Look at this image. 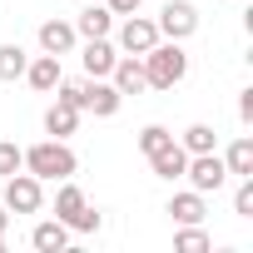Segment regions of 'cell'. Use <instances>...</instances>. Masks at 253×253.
<instances>
[{"label": "cell", "mask_w": 253, "mask_h": 253, "mask_svg": "<svg viewBox=\"0 0 253 253\" xmlns=\"http://www.w3.org/2000/svg\"><path fill=\"white\" fill-rule=\"evenodd\" d=\"M25 159H20V169L25 174H35L40 184H60V179H75V169H80V159H75V149L65 144V139H40V144H30V149H20Z\"/></svg>", "instance_id": "1"}, {"label": "cell", "mask_w": 253, "mask_h": 253, "mask_svg": "<svg viewBox=\"0 0 253 253\" xmlns=\"http://www.w3.org/2000/svg\"><path fill=\"white\" fill-rule=\"evenodd\" d=\"M139 65H144V84H149V89H174V84L189 75L184 40H159L154 50L139 55Z\"/></svg>", "instance_id": "2"}, {"label": "cell", "mask_w": 253, "mask_h": 253, "mask_svg": "<svg viewBox=\"0 0 253 253\" xmlns=\"http://www.w3.org/2000/svg\"><path fill=\"white\" fill-rule=\"evenodd\" d=\"M109 35H114V50H119V55H144V50H154V45L164 40L159 25H154L149 15H139V10H134V15H119V25H114Z\"/></svg>", "instance_id": "3"}, {"label": "cell", "mask_w": 253, "mask_h": 253, "mask_svg": "<svg viewBox=\"0 0 253 253\" xmlns=\"http://www.w3.org/2000/svg\"><path fill=\"white\" fill-rule=\"evenodd\" d=\"M0 204L10 209V218H15V213H40V209H45V184H40L35 174L15 169V174L5 179V194H0Z\"/></svg>", "instance_id": "4"}, {"label": "cell", "mask_w": 253, "mask_h": 253, "mask_svg": "<svg viewBox=\"0 0 253 253\" xmlns=\"http://www.w3.org/2000/svg\"><path fill=\"white\" fill-rule=\"evenodd\" d=\"M184 179H189V189H199V194H218V189L228 184L223 154H218V149H209V154H189V169H184Z\"/></svg>", "instance_id": "5"}, {"label": "cell", "mask_w": 253, "mask_h": 253, "mask_svg": "<svg viewBox=\"0 0 253 253\" xmlns=\"http://www.w3.org/2000/svg\"><path fill=\"white\" fill-rule=\"evenodd\" d=\"M159 35L164 40H189L199 30V10H194V0H164V10H159Z\"/></svg>", "instance_id": "6"}, {"label": "cell", "mask_w": 253, "mask_h": 253, "mask_svg": "<svg viewBox=\"0 0 253 253\" xmlns=\"http://www.w3.org/2000/svg\"><path fill=\"white\" fill-rule=\"evenodd\" d=\"M114 60H119V50H114V40H109V35L84 40V50H80V65H84V75H89V80H109Z\"/></svg>", "instance_id": "7"}, {"label": "cell", "mask_w": 253, "mask_h": 253, "mask_svg": "<svg viewBox=\"0 0 253 253\" xmlns=\"http://www.w3.org/2000/svg\"><path fill=\"white\" fill-rule=\"evenodd\" d=\"M119 104H124V94H119L109 80H84V114H94V119H114Z\"/></svg>", "instance_id": "8"}, {"label": "cell", "mask_w": 253, "mask_h": 253, "mask_svg": "<svg viewBox=\"0 0 253 253\" xmlns=\"http://www.w3.org/2000/svg\"><path fill=\"white\" fill-rule=\"evenodd\" d=\"M35 94H55V84L65 80V70H60V55H35L30 65H25V75H20Z\"/></svg>", "instance_id": "9"}, {"label": "cell", "mask_w": 253, "mask_h": 253, "mask_svg": "<svg viewBox=\"0 0 253 253\" xmlns=\"http://www.w3.org/2000/svg\"><path fill=\"white\" fill-rule=\"evenodd\" d=\"M149 169H154V179H184V169H189V149L179 144V139H169L164 149H154L149 154Z\"/></svg>", "instance_id": "10"}, {"label": "cell", "mask_w": 253, "mask_h": 253, "mask_svg": "<svg viewBox=\"0 0 253 253\" xmlns=\"http://www.w3.org/2000/svg\"><path fill=\"white\" fill-rule=\"evenodd\" d=\"M114 30V10L104 5V0H94V5H84L80 15H75V35L80 40H99V35H109Z\"/></svg>", "instance_id": "11"}, {"label": "cell", "mask_w": 253, "mask_h": 253, "mask_svg": "<svg viewBox=\"0 0 253 253\" xmlns=\"http://www.w3.org/2000/svg\"><path fill=\"white\" fill-rule=\"evenodd\" d=\"M75 45H80L75 20H45V25H40V50H45V55H70Z\"/></svg>", "instance_id": "12"}, {"label": "cell", "mask_w": 253, "mask_h": 253, "mask_svg": "<svg viewBox=\"0 0 253 253\" xmlns=\"http://www.w3.org/2000/svg\"><path fill=\"white\" fill-rule=\"evenodd\" d=\"M174 223H204V213H209V194H199V189H184V194H174L169 199V209H164Z\"/></svg>", "instance_id": "13"}, {"label": "cell", "mask_w": 253, "mask_h": 253, "mask_svg": "<svg viewBox=\"0 0 253 253\" xmlns=\"http://www.w3.org/2000/svg\"><path fill=\"white\" fill-rule=\"evenodd\" d=\"M109 84H114L119 94H139V89H149V84H144V65H139V55H119L114 70H109Z\"/></svg>", "instance_id": "14"}, {"label": "cell", "mask_w": 253, "mask_h": 253, "mask_svg": "<svg viewBox=\"0 0 253 253\" xmlns=\"http://www.w3.org/2000/svg\"><path fill=\"white\" fill-rule=\"evenodd\" d=\"M30 248H40V253H60V248H70V228H65L60 218H40V223L30 228Z\"/></svg>", "instance_id": "15"}, {"label": "cell", "mask_w": 253, "mask_h": 253, "mask_svg": "<svg viewBox=\"0 0 253 253\" xmlns=\"http://www.w3.org/2000/svg\"><path fill=\"white\" fill-rule=\"evenodd\" d=\"M75 129H80V109H75V104H60V99H55V104L45 109V134H50V139H70Z\"/></svg>", "instance_id": "16"}, {"label": "cell", "mask_w": 253, "mask_h": 253, "mask_svg": "<svg viewBox=\"0 0 253 253\" xmlns=\"http://www.w3.org/2000/svg\"><path fill=\"white\" fill-rule=\"evenodd\" d=\"M223 169H228V179H248V174H253V139H248V134H238V139L223 149Z\"/></svg>", "instance_id": "17"}, {"label": "cell", "mask_w": 253, "mask_h": 253, "mask_svg": "<svg viewBox=\"0 0 253 253\" xmlns=\"http://www.w3.org/2000/svg\"><path fill=\"white\" fill-rule=\"evenodd\" d=\"M84 204H89V199H84V189H80L75 179H60V194H55V218H60L65 228L75 223V213H80Z\"/></svg>", "instance_id": "18"}, {"label": "cell", "mask_w": 253, "mask_h": 253, "mask_svg": "<svg viewBox=\"0 0 253 253\" xmlns=\"http://www.w3.org/2000/svg\"><path fill=\"white\" fill-rule=\"evenodd\" d=\"M179 144L189 154H209V149H218V134H213V124H189V129L179 134Z\"/></svg>", "instance_id": "19"}, {"label": "cell", "mask_w": 253, "mask_h": 253, "mask_svg": "<svg viewBox=\"0 0 253 253\" xmlns=\"http://www.w3.org/2000/svg\"><path fill=\"white\" fill-rule=\"evenodd\" d=\"M25 65H30L25 45H0V80H20Z\"/></svg>", "instance_id": "20"}, {"label": "cell", "mask_w": 253, "mask_h": 253, "mask_svg": "<svg viewBox=\"0 0 253 253\" xmlns=\"http://www.w3.org/2000/svg\"><path fill=\"white\" fill-rule=\"evenodd\" d=\"M174 248H179V253H204V248H209V233H204L199 223H179V233H174Z\"/></svg>", "instance_id": "21"}, {"label": "cell", "mask_w": 253, "mask_h": 253, "mask_svg": "<svg viewBox=\"0 0 253 253\" xmlns=\"http://www.w3.org/2000/svg\"><path fill=\"white\" fill-rule=\"evenodd\" d=\"M169 139H174V134L164 129V124H144V129H139V149H144V159H149L154 149H164Z\"/></svg>", "instance_id": "22"}, {"label": "cell", "mask_w": 253, "mask_h": 253, "mask_svg": "<svg viewBox=\"0 0 253 253\" xmlns=\"http://www.w3.org/2000/svg\"><path fill=\"white\" fill-rule=\"evenodd\" d=\"M55 99H60V104H75V109L84 114V80H60V84H55Z\"/></svg>", "instance_id": "23"}, {"label": "cell", "mask_w": 253, "mask_h": 253, "mask_svg": "<svg viewBox=\"0 0 253 253\" xmlns=\"http://www.w3.org/2000/svg\"><path fill=\"white\" fill-rule=\"evenodd\" d=\"M233 213H238V218H253V174L238 179V189H233Z\"/></svg>", "instance_id": "24"}, {"label": "cell", "mask_w": 253, "mask_h": 253, "mask_svg": "<svg viewBox=\"0 0 253 253\" xmlns=\"http://www.w3.org/2000/svg\"><path fill=\"white\" fill-rule=\"evenodd\" d=\"M20 159H25V154H20V144H10V139H0V179H10V174L20 169Z\"/></svg>", "instance_id": "25"}, {"label": "cell", "mask_w": 253, "mask_h": 253, "mask_svg": "<svg viewBox=\"0 0 253 253\" xmlns=\"http://www.w3.org/2000/svg\"><path fill=\"white\" fill-rule=\"evenodd\" d=\"M99 223H104V218H99V209H89V204H84V209L75 213V223H70V233H99Z\"/></svg>", "instance_id": "26"}, {"label": "cell", "mask_w": 253, "mask_h": 253, "mask_svg": "<svg viewBox=\"0 0 253 253\" xmlns=\"http://www.w3.org/2000/svg\"><path fill=\"white\" fill-rule=\"evenodd\" d=\"M104 5H109V10H114V20H119V15H134L144 0H104Z\"/></svg>", "instance_id": "27"}, {"label": "cell", "mask_w": 253, "mask_h": 253, "mask_svg": "<svg viewBox=\"0 0 253 253\" xmlns=\"http://www.w3.org/2000/svg\"><path fill=\"white\" fill-rule=\"evenodd\" d=\"M238 119H243V124H253V89H243V94H238Z\"/></svg>", "instance_id": "28"}, {"label": "cell", "mask_w": 253, "mask_h": 253, "mask_svg": "<svg viewBox=\"0 0 253 253\" xmlns=\"http://www.w3.org/2000/svg\"><path fill=\"white\" fill-rule=\"evenodd\" d=\"M5 228H10V209H5V204H0V233H5Z\"/></svg>", "instance_id": "29"}, {"label": "cell", "mask_w": 253, "mask_h": 253, "mask_svg": "<svg viewBox=\"0 0 253 253\" xmlns=\"http://www.w3.org/2000/svg\"><path fill=\"white\" fill-rule=\"evenodd\" d=\"M0 248H5V233H0Z\"/></svg>", "instance_id": "30"}]
</instances>
